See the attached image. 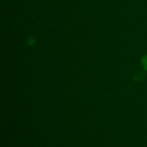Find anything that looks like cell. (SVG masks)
<instances>
[{
	"label": "cell",
	"instance_id": "cell-3",
	"mask_svg": "<svg viewBox=\"0 0 147 147\" xmlns=\"http://www.w3.org/2000/svg\"><path fill=\"white\" fill-rule=\"evenodd\" d=\"M35 43V38L34 37H30L28 38V44L30 45H33Z\"/></svg>",
	"mask_w": 147,
	"mask_h": 147
},
{
	"label": "cell",
	"instance_id": "cell-1",
	"mask_svg": "<svg viewBox=\"0 0 147 147\" xmlns=\"http://www.w3.org/2000/svg\"><path fill=\"white\" fill-rule=\"evenodd\" d=\"M144 78L145 75L143 73H136V74H135L134 78V80H136V81H141V80H142L143 79H144Z\"/></svg>",
	"mask_w": 147,
	"mask_h": 147
},
{
	"label": "cell",
	"instance_id": "cell-2",
	"mask_svg": "<svg viewBox=\"0 0 147 147\" xmlns=\"http://www.w3.org/2000/svg\"><path fill=\"white\" fill-rule=\"evenodd\" d=\"M142 63L144 68L147 71V55L143 56V57L142 59Z\"/></svg>",
	"mask_w": 147,
	"mask_h": 147
}]
</instances>
